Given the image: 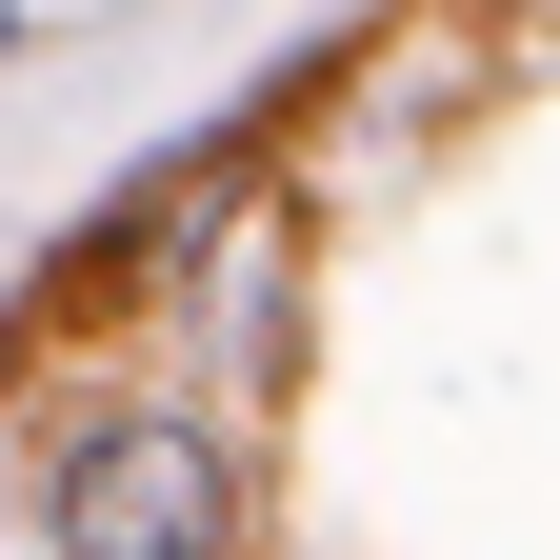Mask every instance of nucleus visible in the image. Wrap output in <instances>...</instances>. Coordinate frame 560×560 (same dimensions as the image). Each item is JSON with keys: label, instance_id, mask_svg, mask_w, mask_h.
<instances>
[{"label": "nucleus", "instance_id": "2", "mask_svg": "<svg viewBox=\"0 0 560 560\" xmlns=\"http://www.w3.org/2000/svg\"><path fill=\"white\" fill-rule=\"evenodd\" d=\"M0 60H21V21H0Z\"/></svg>", "mask_w": 560, "mask_h": 560}, {"label": "nucleus", "instance_id": "1", "mask_svg": "<svg viewBox=\"0 0 560 560\" xmlns=\"http://www.w3.org/2000/svg\"><path fill=\"white\" fill-rule=\"evenodd\" d=\"M40 521H60V560H241V460H221V420L140 400L40 460Z\"/></svg>", "mask_w": 560, "mask_h": 560}]
</instances>
